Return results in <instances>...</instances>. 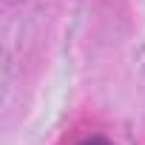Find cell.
I'll use <instances>...</instances> for the list:
<instances>
[{
	"mask_svg": "<svg viewBox=\"0 0 145 145\" xmlns=\"http://www.w3.org/2000/svg\"><path fill=\"white\" fill-rule=\"evenodd\" d=\"M83 145H108V142H105V139H100V137H97V139H88V142H83Z\"/></svg>",
	"mask_w": 145,
	"mask_h": 145,
	"instance_id": "cell-1",
	"label": "cell"
}]
</instances>
